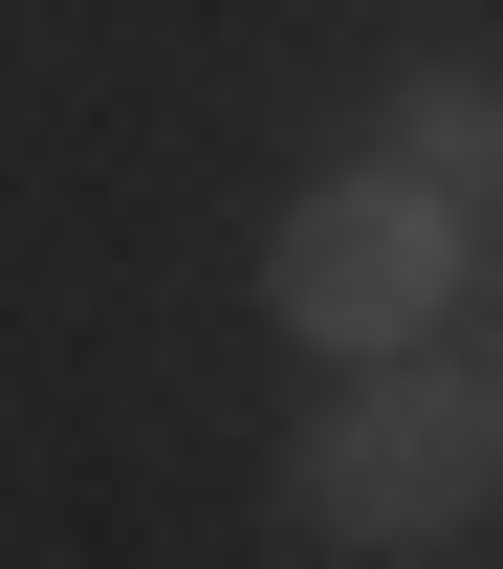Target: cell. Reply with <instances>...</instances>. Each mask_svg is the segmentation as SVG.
I'll return each mask as SVG.
<instances>
[{"label": "cell", "instance_id": "cell-1", "mask_svg": "<svg viewBox=\"0 0 503 569\" xmlns=\"http://www.w3.org/2000/svg\"><path fill=\"white\" fill-rule=\"evenodd\" d=\"M503 482V372H437V351H372L285 460V526L306 548H460Z\"/></svg>", "mask_w": 503, "mask_h": 569}, {"label": "cell", "instance_id": "cell-2", "mask_svg": "<svg viewBox=\"0 0 503 569\" xmlns=\"http://www.w3.org/2000/svg\"><path fill=\"white\" fill-rule=\"evenodd\" d=\"M460 263H482V198H437L416 153H351V176H306L285 241H263V307H285L306 351H416L437 307H460Z\"/></svg>", "mask_w": 503, "mask_h": 569}, {"label": "cell", "instance_id": "cell-3", "mask_svg": "<svg viewBox=\"0 0 503 569\" xmlns=\"http://www.w3.org/2000/svg\"><path fill=\"white\" fill-rule=\"evenodd\" d=\"M372 153H416L437 198H503V88H482V67H416V88H394V132H372Z\"/></svg>", "mask_w": 503, "mask_h": 569}]
</instances>
